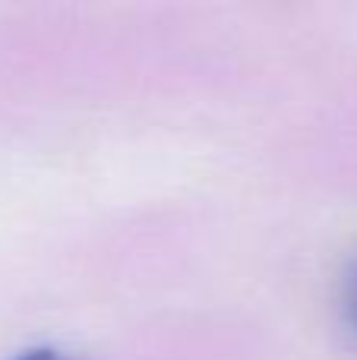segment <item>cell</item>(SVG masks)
Returning a JSON list of instances; mask_svg holds the SVG:
<instances>
[{"label":"cell","instance_id":"cell-1","mask_svg":"<svg viewBox=\"0 0 357 360\" xmlns=\"http://www.w3.org/2000/svg\"><path fill=\"white\" fill-rule=\"evenodd\" d=\"M16 360H76V357L63 354V351H57V348H29V351H22Z\"/></svg>","mask_w":357,"mask_h":360},{"label":"cell","instance_id":"cell-2","mask_svg":"<svg viewBox=\"0 0 357 360\" xmlns=\"http://www.w3.org/2000/svg\"><path fill=\"white\" fill-rule=\"evenodd\" d=\"M345 307H348V316H351V326L357 329V266L348 278V291H345Z\"/></svg>","mask_w":357,"mask_h":360}]
</instances>
